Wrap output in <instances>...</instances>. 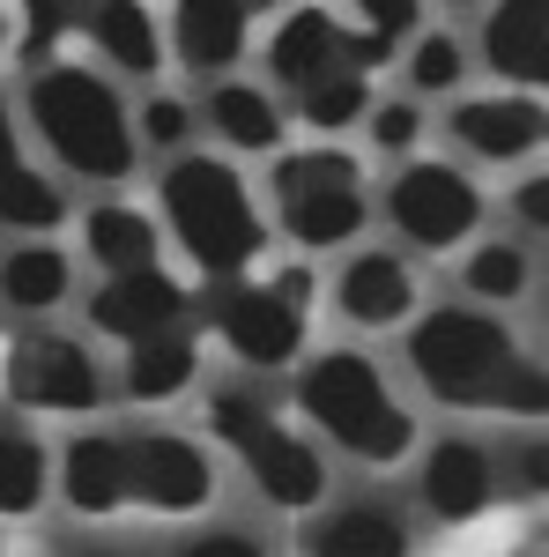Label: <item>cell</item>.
Here are the masks:
<instances>
[{
  "label": "cell",
  "instance_id": "cell-33",
  "mask_svg": "<svg viewBox=\"0 0 549 557\" xmlns=\"http://www.w3.org/2000/svg\"><path fill=\"white\" fill-rule=\"evenodd\" d=\"M15 8H23V60L45 67L52 45L75 30V0H15Z\"/></svg>",
  "mask_w": 549,
  "mask_h": 557
},
{
  "label": "cell",
  "instance_id": "cell-19",
  "mask_svg": "<svg viewBox=\"0 0 549 557\" xmlns=\"http://www.w3.org/2000/svg\"><path fill=\"white\" fill-rule=\"evenodd\" d=\"M83 30H89V45H97L120 75H134V83H149V75L164 67V30H157L149 0H97Z\"/></svg>",
  "mask_w": 549,
  "mask_h": 557
},
{
  "label": "cell",
  "instance_id": "cell-21",
  "mask_svg": "<svg viewBox=\"0 0 549 557\" xmlns=\"http://www.w3.org/2000/svg\"><path fill=\"white\" fill-rule=\"evenodd\" d=\"M83 246L104 275H134V268H157L164 260V231H157V215L127 209V201H97L83 215Z\"/></svg>",
  "mask_w": 549,
  "mask_h": 557
},
{
  "label": "cell",
  "instance_id": "cell-30",
  "mask_svg": "<svg viewBox=\"0 0 549 557\" xmlns=\"http://www.w3.org/2000/svg\"><path fill=\"white\" fill-rule=\"evenodd\" d=\"M194 104L186 97H171V89H157V97H141V112H134V141L141 149H164V157H178L186 141H194Z\"/></svg>",
  "mask_w": 549,
  "mask_h": 557
},
{
  "label": "cell",
  "instance_id": "cell-4",
  "mask_svg": "<svg viewBox=\"0 0 549 557\" xmlns=\"http://www.w3.org/2000/svg\"><path fill=\"white\" fill-rule=\"evenodd\" d=\"M297 409L327 431L341 454L379 461V469L416 446V417L394 401V386L379 380V364L357 357V349H320V357L297 372Z\"/></svg>",
  "mask_w": 549,
  "mask_h": 557
},
{
  "label": "cell",
  "instance_id": "cell-24",
  "mask_svg": "<svg viewBox=\"0 0 549 557\" xmlns=\"http://www.w3.org/2000/svg\"><path fill=\"white\" fill-rule=\"evenodd\" d=\"M194 364H201V343H194V327L141 335V343H127L120 394H127V401H171V394H186V386H194Z\"/></svg>",
  "mask_w": 549,
  "mask_h": 557
},
{
  "label": "cell",
  "instance_id": "cell-11",
  "mask_svg": "<svg viewBox=\"0 0 549 557\" xmlns=\"http://www.w3.org/2000/svg\"><path fill=\"white\" fill-rule=\"evenodd\" d=\"M453 141H461L467 157H483V164H520V157H535L549 134V112L535 89H506V97H461L453 104Z\"/></svg>",
  "mask_w": 549,
  "mask_h": 557
},
{
  "label": "cell",
  "instance_id": "cell-2",
  "mask_svg": "<svg viewBox=\"0 0 549 557\" xmlns=\"http://www.w3.org/2000/svg\"><path fill=\"white\" fill-rule=\"evenodd\" d=\"M164 194V223L178 238V253L194 260V275L209 283H238L260 253H267V223H260L246 178L230 172L223 157H201V149H178L157 178Z\"/></svg>",
  "mask_w": 549,
  "mask_h": 557
},
{
  "label": "cell",
  "instance_id": "cell-28",
  "mask_svg": "<svg viewBox=\"0 0 549 557\" xmlns=\"http://www.w3.org/2000/svg\"><path fill=\"white\" fill-rule=\"evenodd\" d=\"M461 75H467L461 38H446V30H409V89H416V97H446V89H461Z\"/></svg>",
  "mask_w": 549,
  "mask_h": 557
},
{
  "label": "cell",
  "instance_id": "cell-7",
  "mask_svg": "<svg viewBox=\"0 0 549 557\" xmlns=\"http://www.w3.org/2000/svg\"><path fill=\"white\" fill-rule=\"evenodd\" d=\"M386 52L394 45L372 38V30H341L327 8H290L283 23H275V38H267V75L283 89H312L320 75H341V67H386Z\"/></svg>",
  "mask_w": 549,
  "mask_h": 557
},
{
  "label": "cell",
  "instance_id": "cell-39",
  "mask_svg": "<svg viewBox=\"0 0 549 557\" xmlns=\"http://www.w3.org/2000/svg\"><path fill=\"white\" fill-rule=\"evenodd\" d=\"M453 8H467V0H453Z\"/></svg>",
  "mask_w": 549,
  "mask_h": 557
},
{
  "label": "cell",
  "instance_id": "cell-12",
  "mask_svg": "<svg viewBox=\"0 0 549 557\" xmlns=\"http://www.w3.org/2000/svg\"><path fill=\"white\" fill-rule=\"evenodd\" d=\"M127 454H134V498L141 506H157V513H201L215 498L209 446H194L178 431H149V438H134Z\"/></svg>",
  "mask_w": 549,
  "mask_h": 557
},
{
  "label": "cell",
  "instance_id": "cell-17",
  "mask_svg": "<svg viewBox=\"0 0 549 557\" xmlns=\"http://www.w3.org/2000/svg\"><path fill=\"white\" fill-rule=\"evenodd\" d=\"M498 498V469L475 438H438L423 454V506L431 520H475L483 506Z\"/></svg>",
  "mask_w": 549,
  "mask_h": 557
},
{
  "label": "cell",
  "instance_id": "cell-34",
  "mask_svg": "<svg viewBox=\"0 0 549 557\" xmlns=\"http://www.w3.org/2000/svg\"><path fill=\"white\" fill-rule=\"evenodd\" d=\"M423 23V0H357V30H372V38H409Z\"/></svg>",
  "mask_w": 549,
  "mask_h": 557
},
{
  "label": "cell",
  "instance_id": "cell-15",
  "mask_svg": "<svg viewBox=\"0 0 549 557\" xmlns=\"http://www.w3.org/2000/svg\"><path fill=\"white\" fill-rule=\"evenodd\" d=\"M483 60L506 83L542 89L549 83V0H490V15H483Z\"/></svg>",
  "mask_w": 549,
  "mask_h": 557
},
{
  "label": "cell",
  "instance_id": "cell-35",
  "mask_svg": "<svg viewBox=\"0 0 549 557\" xmlns=\"http://www.w3.org/2000/svg\"><path fill=\"white\" fill-rule=\"evenodd\" d=\"M178 557H267L253 543V535H230V528H215V535H201V543H186Z\"/></svg>",
  "mask_w": 549,
  "mask_h": 557
},
{
  "label": "cell",
  "instance_id": "cell-25",
  "mask_svg": "<svg viewBox=\"0 0 549 557\" xmlns=\"http://www.w3.org/2000/svg\"><path fill=\"white\" fill-rule=\"evenodd\" d=\"M67 290H75V260L60 253V246L23 238V246L0 253V305H15V312H52V305H67Z\"/></svg>",
  "mask_w": 549,
  "mask_h": 557
},
{
  "label": "cell",
  "instance_id": "cell-20",
  "mask_svg": "<svg viewBox=\"0 0 549 557\" xmlns=\"http://www.w3.org/2000/svg\"><path fill=\"white\" fill-rule=\"evenodd\" d=\"M201 120H209L230 149H246V157H283V134H290L283 104L253 83H215L209 104H201Z\"/></svg>",
  "mask_w": 549,
  "mask_h": 557
},
{
  "label": "cell",
  "instance_id": "cell-38",
  "mask_svg": "<svg viewBox=\"0 0 549 557\" xmlns=\"http://www.w3.org/2000/svg\"><path fill=\"white\" fill-rule=\"evenodd\" d=\"M0 38H8V15H0Z\"/></svg>",
  "mask_w": 549,
  "mask_h": 557
},
{
  "label": "cell",
  "instance_id": "cell-3",
  "mask_svg": "<svg viewBox=\"0 0 549 557\" xmlns=\"http://www.w3.org/2000/svg\"><path fill=\"white\" fill-rule=\"evenodd\" d=\"M23 112L38 141L52 149V164L75 178H127L134 172V112L127 97L104 83L97 67H75V60H45L23 83Z\"/></svg>",
  "mask_w": 549,
  "mask_h": 557
},
{
  "label": "cell",
  "instance_id": "cell-22",
  "mask_svg": "<svg viewBox=\"0 0 549 557\" xmlns=\"http://www.w3.org/2000/svg\"><path fill=\"white\" fill-rule=\"evenodd\" d=\"M304 557H409V528L386 506H335L304 528Z\"/></svg>",
  "mask_w": 549,
  "mask_h": 557
},
{
  "label": "cell",
  "instance_id": "cell-10",
  "mask_svg": "<svg viewBox=\"0 0 549 557\" xmlns=\"http://www.w3.org/2000/svg\"><path fill=\"white\" fill-rule=\"evenodd\" d=\"M186 283L164 275V268H134V275H104L89 290V327L112 335V343H141V335H164V327H186Z\"/></svg>",
  "mask_w": 549,
  "mask_h": 557
},
{
  "label": "cell",
  "instance_id": "cell-37",
  "mask_svg": "<svg viewBox=\"0 0 549 557\" xmlns=\"http://www.w3.org/2000/svg\"><path fill=\"white\" fill-rule=\"evenodd\" d=\"M246 8H253V15H267V8H290V0H246Z\"/></svg>",
  "mask_w": 549,
  "mask_h": 557
},
{
  "label": "cell",
  "instance_id": "cell-23",
  "mask_svg": "<svg viewBox=\"0 0 549 557\" xmlns=\"http://www.w3.org/2000/svg\"><path fill=\"white\" fill-rule=\"evenodd\" d=\"M364 215H372L364 186H297V194H283V231L304 253H327L341 238H357Z\"/></svg>",
  "mask_w": 549,
  "mask_h": 557
},
{
  "label": "cell",
  "instance_id": "cell-31",
  "mask_svg": "<svg viewBox=\"0 0 549 557\" xmlns=\"http://www.w3.org/2000/svg\"><path fill=\"white\" fill-rule=\"evenodd\" d=\"M297 186H357V157H349V149L275 157V194H297Z\"/></svg>",
  "mask_w": 549,
  "mask_h": 557
},
{
  "label": "cell",
  "instance_id": "cell-14",
  "mask_svg": "<svg viewBox=\"0 0 549 557\" xmlns=\"http://www.w3.org/2000/svg\"><path fill=\"white\" fill-rule=\"evenodd\" d=\"M335 305L349 327H401L416 312V275L401 253H349V268L335 275Z\"/></svg>",
  "mask_w": 549,
  "mask_h": 557
},
{
  "label": "cell",
  "instance_id": "cell-8",
  "mask_svg": "<svg viewBox=\"0 0 549 557\" xmlns=\"http://www.w3.org/2000/svg\"><path fill=\"white\" fill-rule=\"evenodd\" d=\"M0 386H8L15 409H45V417H89V409L104 401L97 357H89L83 343H67V335H30V343H15Z\"/></svg>",
  "mask_w": 549,
  "mask_h": 557
},
{
  "label": "cell",
  "instance_id": "cell-18",
  "mask_svg": "<svg viewBox=\"0 0 549 557\" xmlns=\"http://www.w3.org/2000/svg\"><path fill=\"white\" fill-rule=\"evenodd\" d=\"M60 223H67V194L23 164V149H15V120H8V89H0V231L38 238V231H60Z\"/></svg>",
  "mask_w": 549,
  "mask_h": 557
},
{
  "label": "cell",
  "instance_id": "cell-27",
  "mask_svg": "<svg viewBox=\"0 0 549 557\" xmlns=\"http://www.w3.org/2000/svg\"><path fill=\"white\" fill-rule=\"evenodd\" d=\"M364 104H372V83L357 75V67H341V75H320L312 89H297V120L312 134H341L364 120Z\"/></svg>",
  "mask_w": 549,
  "mask_h": 557
},
{
  "label": "cell",
  "instance_id": "cell-16",
  "mask_svg": "<svg viewBox=\"0 0 549 557\" xmlns=\"http://www.w3.org/2000/svg\"><path fill=\"white\" fill-rule=\"evenodd\" d=\"M246 38H253L246 0H171V45L194 75H223L230 60H246Z\"/></svg>",
  "mask_w": 549,
  "mask_h": 557
},
{
  "label": "cell",
  "instance_id": "cell-5",
  "mask_svg": "<svg viewBox=\"0 0 549 557\" xmlns=\"http://www.w3.org/2000/svg\"><path fill=\"white\" fill-rule=\"evenodd\" d=\"M209 424H215V438L238 446V461L253 469V483H260L267 506H283V513H312V506H320L327 461L312 454V438H297L290 424H275L246 386H215L209 394Z\"/></svg>",
  "mask_w": 549,
  "mask_h": 557
},
{
  "label": "cell",
  "instance_id": "cell-29",
  "mask_svg": "<svg viewBox=\"0 0 549 557\" xmlns=\"http://www.w3.org/2000/svg\"><path fill=\"white\" fill-rule=\"evenodd\" d=\"M467 298H483V305H506L527 290V253L520 246H506V238H483L475 253H467Z\"/></svg>",
  "mask_w": 549,
  "mask_h": 557
},
{
  "label": "cell",
  "instance_id": "cell-26",
  "mask_svg": "<svg viewBox=\"0 0 549 557\" xmlns=\"http://www.w3.org/2000/svg\"><path fill=\"white\" fill-rule=\"evenodd\" d=\"M45 491H52V461H45V446L30 438V431L0 424V520L38 513Z\"/></svg>",
  "mask_w": 549,
  "mask_h": 557
},
{
  "label": "cell",
  "instance_id": "cell-9",
  "mask_svg": "<svg viewBox=\"0 0 549 557\" xmlns=\"http://www.w3.org/2000/svg\"><path fill=\"white\" fill-rule=\"evenodd\" d=\"M215 335L253 372H283L304 349V305L283 298L275 283H223L215 290Z\"/></svg>",
  "mask_w": 549,
  "mask_h": 557
},
{
  "label": "cell",
  "instance_id": "cell-13",
  "mask_svg": "<svg viewBox=\"0 0 549 557\" xmlns=\"http://www.w3.org/2000/svg\"><path fill=\"white\" fill-rule=\"evenodd\" d=\"M60 498L75 513H120L134 498V454L120 431H83L60 454Z\"/></svg>",
  "mask_w": 549,
  "mask_h": 557
},
{
  "label": "cell",
  "instance_id": "cell-1",
  "mask_svg": "<svg viewBox=\"0 0 549 557\" xmlns=\"http://www.w3.org/2000/svg\"><path fill=\"white\" fill-rule=\"evenodd\" d=\"M409 372L453 409H512L542 417L549 409V372L520 357L512 327L490 305H438L409 327Z\"/></svg>",
  "mask_w": 549,
  "mask_h": 557
},
{
  "label": "cell",
  "instance_id": "cell-32",
  "mask_svg": "<svg viewBox=\"0 0 549 557\" xmlns=\"http://www.w3.org/2000/svg\"><path fill=\"white\" fill-rule=\"evenodd\" d=\"M364 127H372V149H386V157H409V149L423 141V104H416V97L364 104Z\"/></svg>",
  "mask_w": 549,
  "mask_h": 557
},
{
  "label": "cell",
  "instance_id": "cell-6",
  "mask_svg": "<svg viewBox=\"0 0 549 557\" xmlns=\"http://www.w3.org/2000/svg\"><path fill=\"white\" fill-rule=\"evenodd\" d=\"M386 223L416 253H453L461 238H475V223H483V194H475V178L461 164L416 157V164H401L394 186H386Z\"/></svg>",
  "mask_w": 549,
  "mask_h": 557
},
{
  "label": "cell",
  "instance_id": "cell-36",
  "mask_svg": "<svg viewBox=\"0 0 549 557\" xmlns=\"http://www.w3.org/2000/svg\"><path fill=\"white\" fill-rule=\"evenodd\" d=\"M520 223L527 231H549V178H527L520 186Z\"/></svg>",
  "mask_w": 549,
  "mask_h": 557
}]
</instances>
